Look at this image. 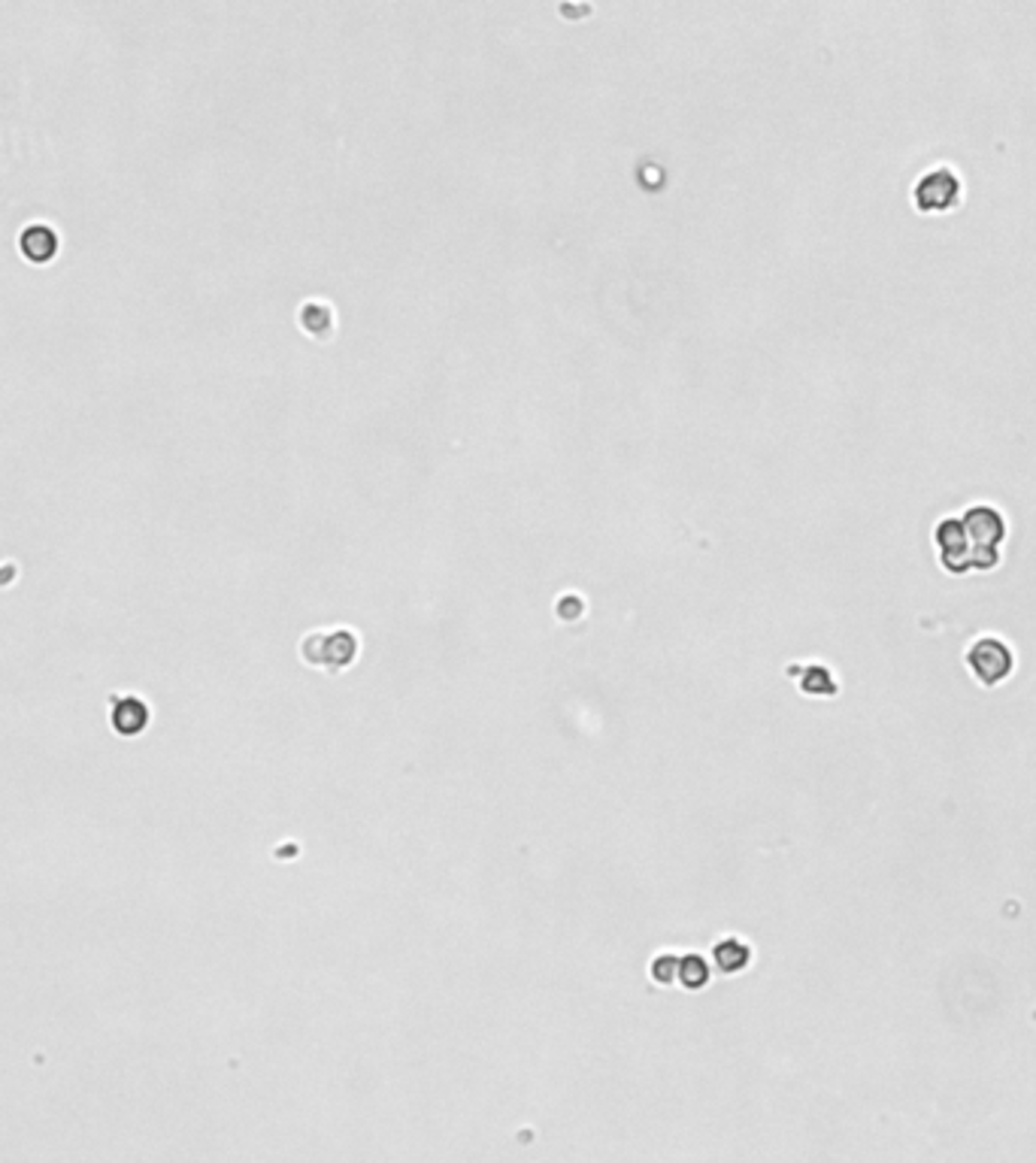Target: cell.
<instances>
[{"instance_id": "277c9868", "label": "cell", "mask_w": 1036, "mask_h": 1163, "mask_svg": "<svg viewBox=\"0 0 1036 1163\" xmlns=\"http://www.w3.org/2000/svg\"><path fill=\"white\" fill-rule=\"evenodd\" d=\"M358 655V640L352 630H328V633H313L303 643V658L316 666H328V670H343L346 663Z\"/></svg>"}, {"instance_id": "52a82bcc", "label": "cell", "mask_w": 1036, "mask_h": 1163, "mask_svg": "<svg viewBox=\"0 0 1036 1163\" xmlns=\"http://www.w3.org/2000/svg\"><path fill=\"white\" fill-rule=\"evenodd\" d=\"M716 960H718V967L724 970V972H734V970H742L746 967V960H749V949L742 942H721L718 949H716Z\"/></svg>"}, {"instance_id": "7a4b0ae2", "label": "cell", "mask_w": 1036, "mask_h": 1163, "mask_svg": "<svg viewBox=\"0 0 1036 1163\" xmlns=\"http://www.w3.org/2000/svg\"><path fill=\"white\" fill-rule=\"evenodd\" d=\"M967 666L982 685H1000L1015 670L1012 648L997 637H979L967 651Z\"/></svg>"}, {"instance_id": "3957f363", "label": "cell", "mask_w": 1036, "mask_h": 1163, "mask_svg": "<svg viewBox=\"0 0 1036 1163\" xmlns=\"http://www.w3.org/2000/svg\"><path fill=\"white\" fill-rule=\"evenodd\" d=\"M961 197V179L952 167H934L916 182L912 189V200L921 212H946L957 204Z\"/></svg>"}, {"instance_id": "8992f818", "label": "cell", "mask_w": 1036, "mask_h": 1163, "mask_svg": "<svg viewBox=\"0 0 1036 1163\" xmlns=\"http://www.w3.org/2000/svg\"><path fill=\"white\" fill-rule=\"evenodd\" d=\"M300 328L313 336V339H324V336H331V331H334V313H331V306H324V303H306L303 309H300Z\"/></svg>"}, {"instance_id": "5b68a950", "label": "cell", "mask_w": 1036, "mask_h": 1163, "mask_svg": "<svg viewBox=\"0 0 1036 1163\" xmlns=\"http://www.w3.org/2000/svg\"><path fill=\"white\" fill-rule=\"evenodd\" d=\"M19 252L30 263H49L58 252V237L52 227L45 225H30L19 234Z\"/></svg>"}, {"instance_id": "6da1fadb", "label": "cell", "mask_w": 1036, "mask_h": 1163, "mask_svg": "<svg viewBox=\"0 0 1036 1163\" xmlns=\"http://www.w3.org/2000/svg\"><path fill=\"white\" fill-rule=\"evenodd\" d=\"M1007 536V518L1000 509L979 503L964 516H954L936 524L939 564L949 572L994 570L1000 564V542Z\"/></svg>"}]
</instances>
